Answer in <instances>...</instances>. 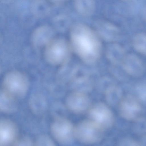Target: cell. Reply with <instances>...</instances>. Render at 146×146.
Here are the masks:
<instances>
[{"instance_id":"cell-1","label":"cell","mask_w":146,"mask_h":146,"mask_svg":"<svg viewBox=\"0 0 146 146\" xmlns=\"http://www.w3.org/2000/svg\"><path fill=\"white\" fill-rule=\"evenodd\" d=\"M70 38L72 50L84 62L94 63L100 57L102 51L100 38L88 25L81 23L74 24L71 29Z\"/></svg>"},{"instance_id":"cell-2","label":"cell","mask_w":146,"mask_h":146,"mask_svg":"<svg viewBox=\"0 0 146 146\" xmlns=\"http://www.w3.org/2000/svg\"><path fill=\"white\" fill-rule=\"evenodd\" d=\"M2 91L16 99L24 97L29 87V82L23 73L13 71L7 73L3 82Z\"/></svg>"},{"instance_id":"cell-3","label":"cell","mask_w":146,"mask_h":146,"mask_svg":"<svg viewBox=\"0 0 146 146\" xmlns=\"http://www.w3.org/2000/svg\"><path fill=\"white\" fill-rule=\"evenodd\" d=\"M104 130L90 119L84 120L75 127V137L82 143L94 144L101 140Z\"/></svg>"},{"instance_id":"cell-4","label":"cell","mask_w":146,"mask_h":146,"mask_svg":"<svg viewBox=\"0 0 146 146\" xmlns=\"http://www.w3.org/2000/svg\"><path fill=\"white\" fill-rule=\"evenodd\" d=\"M51 129L54 137L61 143L70 144L76 138L75 127L64 118H56L52 124Z\"/></svg>"},{"instance_id":"cell-5","label":"cell","mask_w":146,"mask_h":146,"mask_svg":"<svg viewBox=\"0 0 146 146\" xmlns=\"http://www.w3.org/2000/svg\"><path fill=\"white\" fill-rule=\"evenodd\" d=\"M48 49L47 59L50 63L60 64L69 59L72 50L70 43L63 39L56 40Z\"/></svg>"},{"instance_id":"cell-6","label":"cell","mask_w":146,"mask_h":146,"mask_svg":"<svg viewBox=\"0 0 146 146\" xmlns=\"http://www.w3.org/2000/svg\"><path fill=\"white\" fill-rule=\"evenodd\" d=\"M90 119L104 130L108 129L112 125L114 121L113 113L110 108L102 103L96 104L90 108Z\"/></svg>"},{"instance_id":"cell-7","label":"cell","mask_w":146,"mask_h":146,"mask_svg":"<svg viewBox=\"0 0 146 146\" xmlns=\"http://www.w3.org/2000/svg\"><path fill=\"white\" fill-rule=\"evenodd\" d=\"M141 106L139 100L135 97L127 95L121 100L119 111L121 116L127 120L135 119L140 113Z\"/></svg>"},{"instance_id":"cell-8","label":"cell","mask_w":146,"mask_h":146,"mask_svg":"<svg viewBox=\"0 0 146 146\" xmlns=\"http://www.w3.org/2000/svg\"><path fill=\"white\" fill-rule=\"evenodd\" d=\"M17 133V127L11 121L7 119L1 120L0 146H12L16 142Z\"/></svg>"},{"instance_id":"cell-9","label":"cell","mask_w":146,"mask_h":146,"mask_svg":"<svg viewBox=\"0 0 146 146\" xmlns=\"http://www.w3.org/2000/svg\"><path fill=\"white\" fill-rule=\"evenodd\" d=\"M122 63L125 71L132 76L139 77L143 74V64L140 58L134 54L126 55Z\"/></svg>"},{"instance_id":"cell-10","label":"cell","mask_w":146,"mask_h":146,"mask_svg":"<svg viewBox=\"0 0 146 146\" xmlns=\"http://www.w3.org/2000/svg\"><path fill=\"white\" fill-rule=\"evenodd\" d=\"M67 103L69 108L76 111H81L86 109L89 104L87 97L85 95L80 93L72 94L68 97Z\"/></svg>"},{"instance_id":"cell-11","label":"cell","mask_w":146,"mask_h":146,"mask_svg":"<svg viewBox=\"0 0 146 146\" xmlns=\"http://www.w3.org/2000/svg\"><path fill=\"white\" fill-rule=\"evenodd\" d=\"M98 25L99 33L105 39L110 40H114L119 36L118 29L114 25L105 22H102Z\"/></svg>"},{"instance_id":"cell-12","label":"cell","mask_w":146,"mask_h":146,"mask_svg":"<svg viewBox=\"0 0 146 146\" xmlns=\"http://www.w3.org/2000/svg\"><path fill=\"white\" fill-rule=\"evenodd\" d=\"M74 6L80 14L83 16H89L94 13L95 3L93 0H76L74 2Z\"/></svg>"},{"instance_id":"cell-13","label":"cell","mask_w":146,"mask_h":146,"mask_svg":"<svg viewBox=\"0 0 146 146\" xmlns=\"http://www.w3.org/2000/svg\"><path fill=\"white\" fill-rule=\"evenodd\" d=\"M17 108L16 99L4 92H0V109L5 112H10L15 110Z\"/></svg>"},{"instance_id":"cell-14","label":"cell","mask_w":146,"mask_h":146,"mask_svg":"<svg viewBox=\"0 0 146 146\" xmlns=\"http://www.w3.org/2000/svg\"><path fill=\"white\" fill-rule=\"evenodd\" d=\"M135 49L139 53L146 56V33H137L134 37L132 41Z\"/></svg>"},{"instance_id":"cell-15","label":"cell","mask_w":146,"mask_h":146,"mask_svg":"<svg viewBox=\"0 0 146 146\" xmlns=\"http://www.w3.org/2000/svg\"><path fill=\"white\" fill-rule=\"evenodd\" d=\"M109 50L110 54H111L115 61L122 63L126 55L124 49L121 46L114 44L110 48Z\"/></svg>"},{"instance_id":"cell-16","label":"cell","mask_w":146,"mask_h":146,"mask_svg":"<svg viewBox=\"0 0 146 146\" xmlns=\"http://www.w3.org/2000/svg\"><path fill=\"white\" fill-rule=\"evenodd\" d=\"M36 146H56L51 139L48 136L42 135L38 138Z\"/></svg>"},{"instance_id":"cell-17","label":"cell","mask_w":146,"mask_h":146,"mask_svg":"<svg viewBox=\"0 0 146 146\" xmlns=\"http://www.w3.org/2000/svg\"><path fill=\"white\" fill-rule=\"evenodd\" d=\"M136 90L140 99L146 102V84H142L137 86Z\"/></svg>"},{"instance_id":"cell-18","label":"cell","mask_w":146,"mask_h":146,"mask_svg":"<svg viewBox=\"0 0 146 146\" xmlns=\"http://www.w3.org/2000/svg\"><path fill=\"white\" fill-rule=\"evenodd\" d=\"M13 146H33V145L30 139L25 137L16 141Z\"/></svg>"},{"instance_id":"cell-19","label":"cell","mask_w":146,"mask_h":146,"mask_svg":"<svg viewBox=\"0 0 146 146\" xmlns=\"http://www.w3.org/2000/svg\"><path fill=\"white\" fill-rule=\"evenodd\" d=\"M119 146H143L135 141L130 139L122 140L119 143Z\"/></svg>"},{"instance_id":"cell-20","label":"cell","mask_w":146,"mask_h":146,"mask_svg":"<svg viewBox=\"0 0 146 146\" xmlns=\"http://www.w3.org/2000/svg\"><path fill=\"white\" fill-rule=\"evenodd\" d=\"M142 16L144 19L146 21V6L143 8L142 12Z\"/></svg>"}]
</instances>
